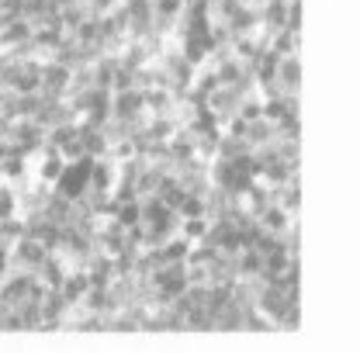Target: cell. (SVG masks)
Wrapping results in <instances>:
<instances>
[{
  "instance_id": "cell-29",
  "label": "cell",
  "mask_w": 360,
  "mask_h": 353,
  "mask_svg": "<svg viewBox=\"0 0 360 353\" xmlns=\"http://www.w3.org/2000/svg\"><path fill=\"white\" fill-rule=\"evenodd\" d=\"M77 4H87V0H77Z\"/></svg>"
},
{
  "instance_id": "cell-15",
  "label": "cell",
  "mask_w": 360,
  "mask_h": 353,
  "mask_svg": "<svg viewBox=\"0 0 360 353\" xmlns=\"http://www.w3.org/2000/svg\"><path fill=\"white\" fill-rule=\"evenodd\" d=\"M250 146H264L274 139V122L267 118H253V122H246V135H243Z\"/></svg>"
},
{
  "instance_id": "cell-26",
  "label": "cell",
  "mask_w": 360,
  "mask_h": 353,
  "mask_svg": "<svg viewBox=\"0 0 360 353\" xmlns=\"http://www.w3.org/2000/svg\"><path fill=\"white\" fill-rule=\"evenodd\" d=\"M7 153H11V139H0V163H4Z\"/></svg>"
},
{
  "instance_id": "cell-2",
  "label": "cell",
  "mask_w": 360,
  "mask_h": 353,
  "mask_svg": "<svg viewBox=\"0 0 360 353\" xmlns=\"http://www.w3.org/2000/svg\"><path fill=\"white\" fill-rule=\"evenodd\" d=\"M146 111V97L142 90H122V94H111V118H135Z\"/></svg>"
},
{
  "instance_id": "cell-3",
  "label": "cell",
  "mask_w": 360,
  "mask_h": 353,
  "mask_svg": "<svg viewBox=\"0 0 360 353\" xmlns=\"http://www.w3.org/2000/svg\"><path fill=\"white\" fill-rule=\"evenodd\" d=\"M274 77L284 84L288 94H302V59H298V56H281Z\"/></svg>"
},
{
  "instance_id": "cell-11",
  "label": "cell",
  "mask_w": 360,
  "mask_h": 353,
  "mask_svg": "<svg viewBox=\"0 0 360 353\" xmlns=\"http://www.w3.org/2000/svg\"><path fill=\"white\" fill-rule=\"evenodd\" d=\"M215 333H243V312L225 302L222 309L215 312Z\"/></svg>"
},
{
  "instance_id": "cell-16",
  "label": "cell",
  "mask_w": 360,
  "mask_h": 353,
  "mask_svg": "<svg viewBox=\"0 0 360 353\" xmlns=\"http://www.w3.org/2000/svg\"><path fill=\"white\" fill-rule=\"evenodd\" d=\"M118 63H122L125 70H139V66H146V63H149V52H146V45L142 42H129L125 49H122Z\"/></svg>"
},
{
  "instance_id": "cell-19",
  "label": "cell",
  "mask_w": 360,
  "mask_h": 353,
  "mask_svg": "<svg viewBox=\"0 0 360 353\" xmlns=\"http://www.w3.org/2000/svg\"><path fill=\"white\" fill-rule=\"evenodd\" d=\"M243 122H253V118H260L264 115V101L257 97V94H246L243 101H239V111H236Z\"/></svg>"
},
{
  "instance_id": "cell-4",
  "label": "cell",
  "mask_w": 360,
  "mask_h": 353,
  "mask_svg": "<svg viewBox=\"0 0 360 353\" xmlns=\"http://www.w3.org/2000/svg\"><path fill=\"white\" fill-rule=\"evenodd\" d=\"M14 257H21L25 264L32 267V274H35V267L42 264L45 257H49V250H45V243L39 239H32V236H21V239H14V250H11Z\"/></svg>"
},
{
  "instance_id": "cell-13",
  "label": "cell",
  "mask_w": 360,
  "mask_h": 353,
  "mask_svg": "<svg viewBox=\"0 0 360 353\" xmlns=\"http://www.w3.org/2000/svg\"><path fill=\"white\" fill-rule=\"evenodd\" d=\"M39 160V167H35V176L45 180V184H56L59 174H63V167H66V160L59 156V153H52V156H35Z\"/></svg>"
},
{
  "instance_id": "cell-18",
  "label": "cell",
  "mask_w": 360,
  "mask_h": 353,
  "mask_svg": "<svg viewBox=\"0 0 360 353\" xmlns=\"http://www.w3.org/2000/svg\"><path fill=\"white\" fill-rule=\"evenodd\" d=\"M160 250H163V257H167V260H184V257H187V250H191V239L177 232V236H170Z\"/></svg>"
},
{
  "instance_id": "cell-28",
  "label": "cell",
  "mask_w": 360,
  "mask_h": 353,
  "mask_svg": "<svg viewBox=\"0 0 360 353\" xmlns=\"http://www.w3.org/2000/svg\"><path fill=\"white\" fill-rule=\"evenodd\" d=\"M0 101H4V87H0Z\"/></svg>"
},
{
  "instance_id": "cell-6",
  "label": "cell",
  "mask_w": 360,
  "mask_h": 353,
  "mask_svg": "<svg viewBox=\"0 0 360 353\" xmlns=\"http://www.w3.org/2000/svg\"><path fill=\"white\" fill-rule=\"evenodd\" d=\"M32 174L28 170V156H18L14 149L4 156V163H0V180H7V184H18V180H25V176Z\"/></svg>"
},
{
  "instance_id": "cell-10",
  "label": "cell",
  "mask_w": 360,
  "mask_h": 353,
  "mask_svg": "<svg viewBox=\"0 0 360 353\" xmlns=\"http://www.w3.org/2000/svg\"><path fill=\"white\" fill-rule=\"evenodd\" d=\"M291 219H295V215H288L281 205H270V208H264V212L257 215V222H260L267 232H274V236H277V232H284V229L291 225Z\"/></svg>"
},
{
  "instance_id": "cell-7",
  "label": "cell",
  "mask_w": 360,
  "mask_h": 353,
  "mask_svg": "<svg viewBox=\"0 0 360 353\" xmlns=\"http://www.w3.org/2000/svg\"><path fill=\"white\" fill-rule=\"evenodd\" d=\"M250 153H253V146L243 135H219V149H215L219 160H236V156H250Z\"/></svg>"
},
{
  "instance_id": "cell-20",
  "label": "cell",
  "mask_w": 360,
  "mask_h": 353,
  "mask_svg": "<svg viewBox=\"0 0 360 353\" xmlns=\"http://www.w3.org/2000/svg\"><path fill=\"white\" fill-rule=\"evenodd\" d=\"M205 232H208V219H205V215H194V219L180 222V236H187L191 243H194V239H201Z\"/></svg>"
},
{
  "instance_id": "cell-14",
  "label": "cell",
  "mask_w": 360,
  "mask_h": 353,
  "mask_svg": "<svg viewBox=\"0 0 360 353\" xmlns=\"http://www.w3.org/2000/svg\"><path fill=\"white\" fill-rule=\"evenodd\" d=\"M87 288L90 284H87V274H84V270H70V274L63 277V284H59V291L66 295V302H77Z\"/></svg>"
},
{
  "instance_id": "cell-27",
  "label": "cell",
  "mask_w": 360,
  "mask_h": 353,
  "mask_svg": "<svg viewBox=\"0 0 360 353\" xmlns=\"http://www.w3.org/2000/svg\"><path fill=\"white\" fill-rule=\"evenodd\" d=\"M7 21H11V14H7V11H0V28H4Z\"/></svg>"
},
{
  "instance_id": "cell-17",
  "label": "cell",
  "mask_w": 360,
  "mask_h": 353,
  "mask_svg": "<svg viewBox=\"0 0 360 353\" xmlns=\"http://www.w3.org/2000/svg\"><path fill=\"white\" fill-rule=\"evenodd\" d=\"M243 333H274V322L260 309H253L243 315Z\"/></svg>"
},
{
  "instance_id": "cell-25",
  "label": "cell",
  "mask_w": 360,
  "mask_h": 353,
  "mask_svg": "<svg viewBox=\"0 0 360 353\" xmlns=\"http://www.w3.org/2000/svg\"><path fill=\"white\" fill-rule=\"evenodd\" d=\"M7 257H11V250H0V277L7 274Z\"/></svg>"
},
{
  "instance_id": "cell-22",
  "label": "cell",
  "mask_w": 360,
  "mask_h": 353,
  "mask_svg": "<svg viewBox=\"0 0 360 353\" xmlns=\"http://www.w3.org/2000/svg\"><path fill=\"white\" fill-rule=\"evenodd\" d=\"M59 156H63L66 163H73V160L87 156V153H84V142H80V135H77V139H70V142H63V146H59Z\"/></svg>"
},
{
  "instance_id": "cell-12",
  "label": "cell",
  "mask_w": 360,
  "mask_h": 353,
  "mask_svg": "<svg viewBox=\"0 0 360 353\" xmlns=\"http://www.w3.org/2000/svg\"><path fill=\"white\" fill-rule=\"evenodd\" d=\"M80 125V142H84V153L87 156H108V139L101 135V129H90L84 122H77Z\"/></svg>"
},
{
  "instance_id": "cell-23",
  "label": "cell",
  "mask_w": 360,
  "mask_h": 353,
  "mask_svg": "<svg viewBox=\"0 0 360 353\" xmlns=\"http://www.w3.org/2000/svg\"><path fill=\"white\" fill-rule=\"evenodd\" d=\"M122 90H132V70H125V66H118L111 77V94H122Z\"/></svg>"
},
{
  "instance_id": "cell-1",
  "label": "cell",
  "mask_w": 360,
  "mask_h": 353,
  "mask_svg": "<svg viewBox=\"0 0 360 353\" xmlns=\"http://www.w3.org/2000/svg\"><path fill=\"white\" fill-rule=\"evenodd\" d=\"M90 163H94V156H80V160L66 163L63 174H59V180L52 184L56 194H63V198H70V201L80 198V194L87 191V184H90Z\"/></svg>"
},
{
  "instance_id": "cell-24",
  "label": "cell",
  "mask_w": 360,
  "mask_h": 353,
  "mask_svg": "<svg viewBox=\"0 0 360 353\" xmlns=\"http://www.w3.org/2000/svg\"><path fill=\"white\" fill-rule=\"evenodd\" d=\"M115 4H118V0H87V14L90 18H101V14H108Z\"/></svg>"
},
{
  "instance_id": "cell-21",
  "label": "cell",
  "mask_w": 360,
  "mask_h": 353,
  "mask_svg": "<svg viewBox=\"0 0 360 353\" xmlns=\"http://www.w3.org/2000/svg\"><path fill=\"white\" fill-rule=\"evenodd\" d=\"M129 21H139V18H153V4L149 0H122Z\"/></svg>"
},
{
  "instance_id": "cell-9",
  "label": "cell",
  "mask_w": 360,
  "mask_h": 353,
  "mask_svg": "<svg viewBox=\"0 0 360 353\" xmlns=\"http://www.w3.org/2000/svg\"><path fill=\"white\" fill-rule=\"evenodd\" d=\"M270 49H274L277 56H298V52H302V32H288V28L274 32Z\"/></svg>"
},
{
  "instance_id": "cell-5",
  "label": "cell",
  "mask_w": 360,
  "mask_h": 353,
  "mask_svg": "<svg viewBox=\"0 0 360 353\" xmlns=\"http://www.w3.org/2000/svg\"><path fill=\"white\" fill-rule=\"evenodd\" d=\"M142 97H146V115H167L170 118V108H174V94L170 90H163V87H153V90H142Z\"/></svg>"
},
{
  "instance_id": "cell-8",
  "label": "cell",
  "mask_w": 360,
  "mask_h": 353,
  "mask_svg": "<svg viewBox=\"0 0 360 353\" xmlns=\"http://www.w3.org/2000/svg\"><path fill=\"white\" fill-rule=\"evenodd\" d=\"M28 39H32V25H28L25 18H11V21L0 28L4 49H11V45H18V42H28Z\"/></svg>"
}]
</instances>
